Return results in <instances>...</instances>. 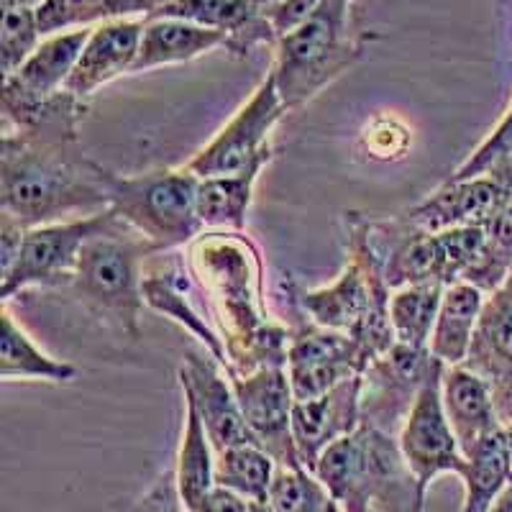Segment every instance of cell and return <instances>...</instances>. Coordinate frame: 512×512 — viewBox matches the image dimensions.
Instances as JSON below:
<instances>
[{
  "label": "cell",
  "mask_w": 512,
  "mask_h": 512,
  "mask_svg": "<svg viewBox=\"0 0 512 512\" xmlns=\"http://www.w3.org/2000/svg\"><path fill=\"white\" fill-rule=\"evenodd\" d=\"M85 100L67 90L0 136V210L26 228L103 213L108 169L80 146Z\"/></svg>",
  "instance_id": "cell-1"
},
{
  "label": "cell",
  "mask_w": 512,
  "mask_h": 512,
  "mask_svg": "<svg viewBox=\"0 0 512 512\" xmlns=\"http://www.w3.org/2000/svg\"><path fill=\"white\" fill-rule=\"evenodd\" d=\"M185 259L192 285L226 346L223 369L249 374L287 367L292 328L269 315L259 246L244 231H203L187 246Z\"/></svg>",
  "instance_id": "cell-2"
},
{
  "label": "cell",
  "mask_w": 512,
  "mask_h": 512,
  "mask_svg": "<svg viewBox=\"0 0 512 512\" xmlns=\"http://www.w3.org/2000/svg\"><path fill=\"white\" fill-rule=\"evenodd\" d=\"M349 264L336 282L326 287H300L290 282V300L305 318L328 331L356 338L377 359L387 354L395 341L390 326V285L384 274V256L369 231V218L349 210L344 213Z\"/></svg>",
  "instance_id": "cell-3"
},
{
  "label": "cell",
  "mask_w": 512,
  "mask_h": 512,
  "mask_svg": "<svg viewBox=\"0 0 512 512\" xmlns=\"http://www.w3.org/2000/svg\"><path fill=\"white\" fill-rule=\"evenodd\" d=\"M367 0H320L318 11L274 44L272 75L287 113L300 111L364 54Z\"/></svg>",
  "instance_id": "cell-4"
},
{
  "label": "cell",
  "mask_w": 512,
  "mask_h": 512,
  "mask_svg": "<svg viewBox=\"0 0 512 512\" xmlns=\"http://www.w3.org/2000/svg\"><path fill=\"white\" fill-rule=\"evenodd\" d=\"M313 472L346 512H425L428 495L410 472L397 436L367 423L328 446Z\"/></svg>",
  "instance_id": "cell-5"
},
{
  "label": "cell",
  "mask_w": 512,
  "mask_h": 512,
  "mask_svg": "<svg viewBox=\"0 0 512 512\" xmlns=\"http://www.w3.org/2000/svg\"><path fill=\"white\" fill-rule=\"evenodd\" d=\"M152 254V244L118 218L108 231L85 244L67 290L105 328L139 341L141 308L146 305L141 290L144 259Z\"/></svg>",
  "instance_id": "cell-6"
},
{
  "label": "cell",
  "mask_w": 512,
  "mask_h": 512,
  "mask_svg": "<svg viewBox=\"0 0 512 512\" xmlns=\"http://www.w3.org/2000/svg\"><path fill=\"white\" fill-rule=\"evenodd\" d=\"M200 177L190 169H154L144 175L108 172L111 210L152 244L154 254L190 246L205 231L198 216Z\"/></svg>",
  "instance_id": "cell-7"
},
{
  "label": "cell",
  "mask_w": 512,
  "mask_h": 512,
  "mask_svg": "<svg viewBox=\"0 0 512 512\" xmlns=\"http://www.w3.org/2000/svg\"><path fill=\"white\" fill-rule=\"evenodd\" d=\"M287 113L277 82L269 72L251 98L241 105L236 116L226 123L205 149H200L185 164L192 175L205 177H231L249 172L256 167H267L274 157L272 131Z\"/></svg>",
  "instance_id": "cell-8"
},
{
  "label": "cell",
  "mask_w": 512,
  "mask_h": 512,
  "mask_svg": "<svg viewBox=\"0 0 512 512\" xmlns=\"http://www.w3.org/2000/svg\"><path fill=\"white\" fill-rule=\"evenodd\" d=\"M113 223H118V216L108 208L95 216L29 228L16 267L0 280V300L11 303L13 297L31 287H70L85 244L98 233L108 231Z\"/></svg>",
  "instance_id": "cell-9"
},
{
  "label": "cell",
  "mask_w": 512,
  "mask_h": 512,
  "mask_svg": "<svg viewBox=\"0 0 512 512\" xmlns=\"http://www.w3.org/2000/svg\"><path fill=\"white\" fill-rule=\"evenodd\" d=\"M297 318L300 323L292 328L290 349H287V374L295 400H313L331 392L346 379L364 374L369 361L374 359L364 344L346 333L315 326L300 310Z\"/></svg>",
  "instance_id": "cell-10"
},
{
  "label": "cell",
  "mask_w": 512,
  "mask_h": 512,
  "mask_svg": "<svg viewBox=\"0 0 512 512\" xmlns=\"http://www.w3.org/2000/svg\"><path fill=\"white\" fill-rule=\"evenodd\" d=\"M441 374L443 364L438 361L397 433L402 456L408 461L410 472L415 474L425 495L438 477L443 474L461 477L466 466L464 448H461L454 428L448 423L446 410H443Z\"/></svg>",
  "instance_id": "cell-11"
},
{
  "label": "cell",
  "mask_w": 512,
  "mask_h": 512,
  "mask_svg": "<svg viewBox=\"0 0 512 512\" xmlns=\"http://www.w3.org/2000/svg\"><path fill=\"white\" fill-rule=\"evenodd\" d=\"M438 359L428 349L395 344L361 374V423L397 436Z\"/></svg>",
  "instance_id": "cell-12"
},
{
  "label": "cell",
  "mask_w": 512,
  "mask_h": 512,
  "mask_svg": "<svg viewBox=\"0 0 512 512\" xmlns=\"http://www.w3.org/2000/svg\"><path fill=\"white\" fill-rule=\"evenodd\" d=\"M93 29H72L44 36L36 52L3 80V128L29 121L41 105L67 90L72 70Z\"/></svg>",
  "instance_id": "cell-13"
},
{
  "label": "cell",
  "mask_w": 512,
  "mask_h": 512,
  "mask_svg": "<svg viewBox=\"0 0 512 512\" xmlns=\"http://www.w3.org/2000/svg\"><path fill=\"white\" fill-rule=\"evenodd\" d=\"M239 397L249 431L256 443L267 448L280 466H303L297 456L292 433V408L295 395L287 367H262L249 374L226 372Z\"/></svg>",
  "instance_id": "cell-14"
},
{
  "label": "cell",
  "mask_w": 512,
  "mask_h": 512,
  "mask_svg": "<svg viewBox=\"0 0 512 512\" xmlns=\"http://www.w3.org/2000/svg\"><path fill=\"white\" fill-rule=\"evenodd\" d=\"M177 382H180L182 395L190 397L192 405L198 408L216 454L233 446L256 443L254 433L249 431L244 413H241L231 379L216 356L187 351L180 372H177Z\"/></svg>",
  "instance_id": "cell-15"
},
{
  "label": "cell",
  "mask_w": 512,
  "mask_h": 512,
  "mask_svg": "<svg viewBox=\"0 0 512 512\" xmlns=\"http://www.w3.org/2000/svg\"><path fill=\"white\" fill-rule=\"evenodd\" d=\"M482 379H487L502 425L512 423V272L489 292L479 315L472 349L464 361Z\"/></svg>",
  "instance_id": "cell-16"
},
{
  "label": "cell",
  "mask_w": 512,
  "mask_h": 512,
  "mask_svg": "<svg viewBox=\"0 0 512 512\" xmlns=\"http://www.w3.org/2000/svg\"><path fill=\"white\" fill-rule=\"evenodd\" d=\"M361 425V377H351L313 400H295L292 433L300 464L310 472L320 454L341 438L351 436Z\"/></svg>",
  "instance_id": "cell-17"
},
{
  "label": "cell",
  "mask_w": 512,
  "mask_h": 512,
  "mask_svg": "<svg viewBox=\"0 0 512 512\" xmlns=\"http://www.w3.org/2000/svg\"><path fill=\"white\" fill-rule=\"evenodd\" d=\"M512 200L495 180H446L433 195L402 216L425 233H441L461 226H487Z\"/></svg>",
  "instance_id": "cell-18"
},
{
  "label": "cell",
  "mask_w": 512,
  "mask_h": 512,
  "mask_svg": "<svg viewBox=\"0 0 512 512\" xmlns=\"http://www.w3.org/2000/svg\"><path fill=\"white\" fill-rule=\"evenodd\" d=\"M141 34H144V21L139 18H113V21L93 26L75 70L67 80V93L88 100L116 77L134 72Z\"/></svg>",
  "instance_id": "cell-19"
},
{
  "label": "cell",
  "mask_w": 512,
  "mask_h": 512,
  "mask_svg": "<svg viewBox=\"0 0 512 512\" xmlns=\"http://www.w3.org/2000/svg\"><path fill=\"white\" fill-rule=\"evenodd\" d=\"M152 18H182L190 24L226 34V52L249 57L256 47H274L277 34L269 26L264 8L251 0H167Z\"/></svg>",
  "instance_id": "cell-20"
},
{
  "label": "cell",
  "mask_w": 512,
  "mask_h": 512,
  "mask_svg": "<svg viewBox=\"0 0 512 512\" xmlns=\"http://www.w3.org/2000/svg\"><path fill=\"white\" fill-rule=\"evenodd\" d=\"M162 259L144 269V303L152 310L162 313L164 318L175 320L177 326L185 328L187 333L198 338L205 346L210 356H216L221 361V367L226 364V346L216 328L210 326L205 315L192 305L190 295L192 277L187 269V259L177 256L175 251H159Z\"/></svg>",
  "instance_id": "cell-21"
},
{
  "label": "cell",
  "mask_w": 512,
  "mask_h": 512,
  "mask_svg": "<svg viewBox=\"0 0 512 512\" xmlns=\"http://www.w3.org/2000/svg\"><path fill=\"white\" fill-rule=\"evenodd\" d=\"M441 400L443 410L448 415V423L454 428L464 454L479 438L497 431V428H505L500 415H497L495 397H492L487 379L479 377L466 364L443 367Z\"/></svg>",
  "instance_id": "cell-22"
},
{
  "label": "cell",
  "mask_w": 512,
  "mask_h": 512,
  "mask_svg": "<svg viewBox=\"0 0 512 512\" xmlns=\"http://www.w3.org/2000/svg\"><path fill=\"white\" fill-rule=\"evenodd\" d=\"M221 47H226V34L221 31L205 29L182 18H146L134 72L192 62Z\"/></svg>",
  "instance_id": "cell-23"
},
{
  "label": "cell",
  "mask_w": 512,
  "mask_h": 512,
  "mask_svg": "<svg viewBox=\"0 0 512 512\" xmlns=\"http://www.w3.org/2000/svg\"><path fill=\"white\" fill-rule=\"evenodd\" d=\"M484 300H487V292L469 282H454L443 290L441 308H438L436 326L428 344L431 356L441 361L443 367H456L466 361Z\"/></svg>",
  "instance_id": "cell-24"
},
{
  "label": "cell",
  "mask_w": 512,
  "mask_h": 512,
  "mask_svg": "<svg viewBox=\"0 0 512 512\" xmlns=\"http://www.w3.org/2000/svg\"><path fill=\"white\" fill-rule=\"evenodd\" d=\"M461 472L464 502L459 512H487L512 484V454L505 428L487 433L466 451Z\"/></svg>",
  "instance_id": "cell-25"
},
{
  "label": "cell",
  "mask_w": 512,
  "mask_h": 512,
  "mask_svg": "<svg viewBox=\"0 0 512 512\" xmlns=\"http://www.w3.org/2000/svg\"><path fill=\"white\" fill-rule=\"evenodd\" d=\"M77 377V369L67 361L49 356L36 346L34 338L18 326L8 310V303L0 308V379L3 382H41L64 384Z\"/></svg>",
  "instance_id": "cell-26"
},
{
  "label": "cell",
  "mask_w": 512,
  "mask_h": 512,
  "mask_svg": "<svg viewBox=\"0 0 512 512\" xmlns=\"http://www.w3.org/2000/svg\"><path fill=\"white\" fill-rule=\"evenodd\" d=\"M182 408H185V415H182L175 479L182 502L192 512L210 489L216 487V448L210 443L208 431H205L198 408L192 405L190 397L182 395Z\"/></svg>",
  "instance_id": "cell-27"
},
{
  "label": "cell",
  "mask_w": 512,
  "mask_h": 512,
  "mask_svg": "<svg viewBox=\"0 0 512 512\" xmlns=\"http://www.w3.org/2000/svg\"><path fill=\"white\" fill-rule=\"evenodd\" d=\"M262 167L231 177H205L198 185V216L205 231H244Z\"/></svg>",
  "instance_id": "cell-28"
},
{
  "label": "cell",
  "mask_w": 512,
  "mask_h": 512,
  "mask_svg": "<svg viewBox=\"0 0 512 512\" xmlns=\"http://www.w3.org/2000/svg\"><path fill=\"white\" fill-rule=\"evenodd\" d=\"M443 290H446V285H441V282H415V285L392 290L390 326L395 331L397 344L428 349Z\"/></svg>",
  "instance_id": "cell-29"
},
{
  "label": "cell",
  "mask_w": 512,
  "mask_h": 512,
  "mask_svg": "<svg viewBox=\"0 0 512 512\" xmlns=\"http://www.w3.org/2000/svg\"><path fill=\"white\" fill-rule=\"evenodd\" d=\"M277 461L259 443H244L216 454V484L239 492L249 502H267Z\"/></svg>",
  "instance_id": "cell-30"
},
{
  "label": "cell",
  "mask_w": 512,
  "mask_h": 512,
  "mask_svg": "<svg viewBox=\"0 0 512 512\" xmlns=\"http://www.w3.org/2000/svg\"><path fill=\"white\" fill-rule=\"evenodd\" d=\"M512 272V200L484 226V249L461 282L495 292Z\"/></svg>",
  "instance_id": "cell-31"
},
{
  "label": "cell",
  "mask_w": 512,
  "mask_h": 512,
  "mask_svg": "<svg viewBox=\"0 0 512 512\" xmlns=\"http://www.w3.org/2000/svg\"><path fill=\"white\" fill-rule=\"evenodd\" d=\"M331 500L326 484L308 466H277L267 497L274 512H323Z\"/></svg>",
  "instance_id": "cell-32"
},
{
  "label": "cell",
  "mask_w": 512,
  "mask_h": 512,
  "mask_svg": "<svg viewBox=\"0 0 512 512\" xmlns=\"http://www.w3.org/2000/svg\"><path fill=\"white\" fill-rule=\"evenodd\" d=\"M3 11V24H0V70L3 80L36 52L44 34L39 29V16L36 8L21 6H0Z\"/></svg>",
  "instance_id": "cell-33"
},
{
  "label": "cell",
  "mask_w": 512,
  "mask_h": 512,
  "mask_svg": "<svg viewBox=\"0 0 512 512\" xmlns=\"http://www.w3.org/2000/svg\"><path fill=\"white\" fill-rule=\"evenodd\" d=\"M36 16L41 34L52 36L72 29H93L111 21V6L108 0H47Z\"/></svg>",
  "instance_id": "cell-34"
},
{
  "label": "cell",
  "mask_w": 512,
  "mask_h": 512,
  "mask_svg": "<svg viewBox=\"0 0 512 512\" xmlns=\"http://www.w3.org/2000/svg\"><path fill=\"white\" fill-rule=\"evenodd\" d=\"M512 149V105L507 108V113L502 116V121L497 123L495 131L482 141V144L474 149L464 162L456 167V172L448 180H474V177H482L487 172V167L495 162L497 157L507 154Z\"/></svg>",
  "instance_id": "cell-35"
},
{
  "label": "cell",
  "mask_w": 512,
  "mask_h": 512,
  "mask_svg": "<svg viewBox=\"0 0 512 512\" xmlns=\"http://www.w3.org/2000/svg\"><path fill=\"white\" fill-rule=\"evenodd\" d=\"M128 512H190L177 489L175 469H164L162 474H157V479L136 497Z\"/></svg>",
  "instance_id": "cell-36"
},
{
  "label": "cell",
  "mask_w": 512,
  "mask_h": 512,
  "mask_svg": "<svg viewBox=\"0 0 512 512\" xmlns=\"http://www.w3.org/2000/svg\"><path fill=\"white\" fill-rule=\"evenodd\" d=\"M320 0H274L272 6L264 8L269 26L274 29L277 39L295 31L297 26H303L315 11H318Z\"/></svg>",
  "instance_id": "cell-37"
},
{
  "label": "cell",
  "mask_w": 512,
  "mask_h": 512,
  "mask_svg": "<svg viewBox=\"0 0 512 512\" xmlns=\"http://www.w3.org/2000/svg\"><path fill=\"white\" fill-rule=\"evenodd\" d=\"M26 231L29 228L21 221H16L13 216L0 210V280L11 274V269L16 267L21 249H24Z\"/></svg>",
  "instance_id": "cell-38"
},
{
  "label": "cell",
  "mask_w": 512,
  "mask_h": 512,
  "mask_svg": "<svg viewBox=\"0 0 512 512\" xmlns=\"http://www.w3.org/2000/svg\"><path fill=\"white\" fill-rule=\"evenodd\" d=\"M249 505L251 502L241 497L239 492L216 484L192 512H249Z\"/></svg>",
  "instance_id": "cell-39"
},
{
  "label": "cell",
  "mask_w": 512,
  "mask_h": 512,
  "mask_svg": "<svg viewBox=\"0 0 512 512\" xmlns=\"http://www.w3.org/2000/svg\"><path fill=\"white\" fill-rule=\"evenodd\" d=\"M167 0H108L111 6V21L113 18H139L146 21L152 18Z\"/></svg>",
  "instance_id": "cell-40"
},
{
  "label": "cell",
  "mask_w": 512,
  "mask_h": 512,
  "mask_svg": "<svg viewBox=\"0 0 512 512\" xmlns=\"http://www.w3.org/2000/svg\"><path fill=\"white\" fill-rule=\"evenodd\" d=\"M484 177L495 180L497 185H500L502 190L507 192V195H512V149L507 154H502V157H497L492 164H489L487 172H484Z\"/></svg>",
  "instance_id": "cell-41"
},
{
  "label": "cell",
  "mask_w": 512,
  "mask_h": 512,
  "mask_svg": "<svg viewBox=\"0 0 512 512\" xmlns=\"http://www.w3.org/2000/svg\"><path fill=\"white\" fill-rule=\"evenodd\" d=\"M487 512H512V484L502 492L500 497H497V502L489 507Z\"/></svg>",
  "instance_id": "cell-42"
},
{
  "label": "cell",
  "mask_w": 512,
  "mask_h": 512,
  "mask_svg": "<svg viewBox=\"0 0 512 512\" xmlns=\"http://www.w3.org/2000/svg\"><path fill=\"white\" fill-rule=\"evenodd\" d=\"M47 0H0V6H21V8H36L39 11Z\"/></svg>",
  "instance_id": "cell-43"
},
{
  "label": "cell",
  "mask_w": 512,
  "mask_h": 512,
  "mask_svg": "<svg viewBox=\"0 0 512 512\" xmlns=\"http://www.w3.org/2000/svg\"><path fill=\"white\" fill-rule=\"evenodd\" d=\"M249 512H274V510L269 507V502H251Z\"/></svg>",
  "instance_id": "cell-44"
},
{
  "label": "cell",
  "mask_w": 512,
  "mask_h": 512,
  "mask_svg": "<svg viewBox=\"0 0 512 512\" xmlns=\"http://www.w3.org/2000/svg\"><path fill=\"white\" fill-rule=\"evenodd\" d=\"M323 512H346V510H344V507H341V505H338L336 500H331V502H328V507H326V510H323Z\"/></svg>",
  "instance_id": "cell-45"
},
{
  "label": "cell",
  "mask_w": 512,
  "mask_h": 512,
  "mask_svg": "<svg viewBox=\"0 0 512 512\" xmlns=\"http://www.w3.org/2000/svg\"><path fill=\"white\" fill-rule=\"evenodd\" d=\"M505 431H507V443H510V454H512V423L505 425Z\"/></svg>",
  "instance_id": "cell-46"
},
{
  "label": "cell",
  "mask_w": 512,
  "mask_h": 512,
  "mask_svg": "<svg viewBox=\"0 0 512 512\" xmlns=\"http://www.w3.org/2000/svg\"><path fill=\"white\" fill-rule=\"evenodd\" d=\"M367 512H382V510H367Z\"/></svg>",
  "instance_id": "cell-47"
}]
</instances>
